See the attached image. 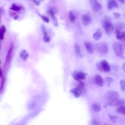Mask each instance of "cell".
<instances>
[{"mask_svg": "<svg viewBox=\"0 0 125 125\" xmlns=\"http://www.w3.org/2000/svg\"><path fill=\"white\" fill-rule=\"evenodd\" d=\"M97 69L100 71L105 72H109L111 68L108 62L105 60H103L97 63Z\"/></svg>", "mask_w": 125, "mask_h": 125, "instance_id": "obj_3", "label": "cell"}, {"mask_svg": "<svg viewBox=\"0 0 125 125\" xmlns=\"http://www.w3.org/2000/svg\"><path fill=\"white\" fill-rule=\"evenodd\" d=\"M92 107L94 110L96 112H99L101 109V105L99 103H94L93 104Z\"/></svg>", "mask_w": 125, "mask_h": 125, "instance_id": "obj_20", "label": "cell"}, {"mask_svg": "<svg viewBox=\"0 0 125 125\" xmlns=\"http://www.w3.org/2000/svg\"><path fill=\"white\" fill-rule=\"evenodd\" d=\"M10 9L19 12L21 11V9L19 6H17L14 3L12 4V6L10 8Z\"/></svg>", "mask_w": 125, "mask_h": 125, "instance_id": "obj_25", "label": "cell"}, {"mask_svg": "<svg viewBox=\"0 0 125 125\" xmlns=\"http://www.w3.org/2000/svg\"><path fill=\"white\" fill-rule=\"evenodd\" d=\"M116 112L125 115V105H123L119 106L116 109Z\"/></svg>", "mask_w": 125, "mask_h": 125, "instance_id": "obj_19", "label": "cell"}, {"mask_svg": "<svg viewBox=\"0 0 125 125\" xmlns=\"http://www.w3.org/2000/svg\"><path fill=\"white\" fill-rule=\"evenodd\" d=\"M72 76L75 80L80 81L85 78L86 74L82 72L75 71L73 73Z\"/></svg>", "mask_w": 125, "mask_h": 125, "instance_id": "obj_7", "label": "cell"}, {"mask_svg": "<svg viewBox=\"0 0 125 125\" xmlns=\"http://www.w3.org/2000/svg\"><path fill=\"white\" fill-rule=\"evenodd\" d=\"M68 16L71 22L72 23L74 22L75 19V17L72 11H70L68 13Z\"/></svg>", "mask_w": 125, "mask_h": 125, "instance_id": "obj_24", "label": "cell"}, {"mask_svg": "<svg viewBox=\"0 0 125 125\" xmlns=\"http://www.w3.org/2000/svg\"><path fill=\"white\" fill-rule=\"evenodd\" d=\"M108 116L109 119L113 122L115 123L116 120L118 118L117 116L112 115L110 114H108Z\"/></svg>", "mask_w": 125, "mask_h": 125, "instance_id": "obj_27", "label": "cell"}, {"mask_svg": "<svg viewBox=\"0 0 125 125\" xmlns=\"http://www.w3.org/2000/svg\"><path fill=\"white\" fill-rule=\"evenodd\" d=\"M102 35V32L101 29L98 28L97 31L93 34V38L95 40H97L101 38Z\"/></svg>", "mask_w": 125, "mask_h": 125, "instance_id": "obj_15", "label": "cell"}, {"mask_svg": "<svg viewBox=\"0 0 125 125\" xmlns=\"http://www.w3.org/2000/svg\"><path fill=\"white\" fill-rule=\"evenodd\" d=\"M35 3L37 6H38L40 4V1H37L36 0H32Z\"/></svg>", "mask_w": 125, "mask_h": 125, "instance_id": "obj_35", "label": "cell"}, {"mask_svg": "<svg viewBox=\"0 0 125 125\" xmlns=\"http://www.w3.org/2000/svg\"><path fill=\"white\" fill-rule=\"evenodd\" d=\"M122 68L125 73V63L123 64L122 65Z\"/></svg>", "mask_w": 125, "mask_h": 125, "instance_id": "obj_38", "label": "cell"}, {"mask_svg": "<svg viewBox=\"0 0 125 125\" xmlns=\"http://www.w3.org/2000/svg\"><path fill=\"white\" fill-rule=\"evenodd\" d=\"M125 103V99L118 98L111 102L106 104L104 105V107H106L107 105H111L115 107L119 106L124 105Z\"/></svg>", "mask_w": 125, "mask_h": 125, "instance_id": "obj_5", "label": "cell"}, {"mask_svg": "<svg viewBox=\"0 0 125 125\" xmlns=\"http://www.w3.org/2000/svg\"><path fill=\"white\" fill-rule=\"evenodd\" d=\"M10 16H15L16 15V13L13 12H10Z\"/></svg>", "mask_w": 125, "mask_h": 125, "instance_id": "obj_36", "label": "cell"}, {"mask_svg": "<svg viewBox=\"0 0 125 125\" xmlns=\"http://www.w3.org/2000/svg\"><path fill=\"white\" fill-rule=\"evenodd\" d=\"M41 17L42 20L46 23L49 22V18L47 17L44 15H41Z\"/></svg>", "mask_w": 125, "mask_h": 125, "instance_id": "obj_30", "label": "cell"}, {"mask_svg": "<svg viewBox=\"0 0 125 125\" xmlns=\"http://www.w3.org/2000/svg\"><path fill=\"white\" fill-rule=\"evenodd\" d=\"M19 18V16L18 15H16L14 17L13 19L15 20H16L18 19Z\"/></svg>", "mask_w": 125, "mask_h": 125, "instance_id": "obj_37", "label": "cell"}, {"mask_svg": "<svg viewBox=\"0 0 125 125\" xmlns=\"http://www.w3.org/2000/svg\"><path fill=\"white\" fill-rule=\"evenodd\" d=\"M41 29L42 32L44 35V36H47V33L46 31L45 26L43 25H42L41 26Z\"/></svg>", "mask_w": 125, "mask_h": 125, "instance_id": "obj_29", "label": "cell"}, {"mask_svg": "<svg viewBox=\"0 0 125 125\" xmlns=\"http://www.w3.org/2000/svg\"><path fill=\"white\" fill-rule=\"evenodd\" d=\"M76 87L79 91L81 94L84 93L86 91L84 84L83 82L81 81H79Z\"/></svg>", "mask_w": 125, "mask_h": 125, "instance_id": "obj_14", "label": "cell"}, {"mask_svg": "<svg viewBox=\"0 0 125 125\" xmlns=\"http://www.w3.org/2000/svg\"><path fill=\"white\" fill-rule=\"evenodd\" d=\"M113 48L115 53L117 57L122 59L125 58L124 56L123 48L122 43L119 42H115L113 43Z\"/></svg>", "mask_w": 125, "mask_h": 125, "instance_id": "obj_1", "label": "cell"}, {"mask_svg": "<svg viewBox=\"0 0 125 125\" xmlns=\"http://www.w3.org/2000/svg\"></svg>", "mask_w": 125, "mask_h": 125, "instance_id": "obj_43", "label": "cell"}, {"mask_svg": "<svg viewBox=\"0 0 125 125\" xmlns=\"http://www.w3.org/2000/svg\"><path fill=\"white\" fill-rule=\"evenodd\" d=\"M74 48L76 52L79 55H80L81 54V51L79 46L77 44H75Z\"/></svg>", "mask_w": 125, "mask_h": 125, "instance_id": "obj_28", "label": "cell"}, {"mask_svg": "<svg viewBox=\"0 0 125 125\" xmlns=\"http://www.w3.org/2000/svg\"><path fill=\"white\" fill-rule=\"evenodd\" d=\"M84 44L87 52L90 54H93L94 50L92 43L89 41H85L84 42Z\"/></svg>", "mask_w": 125, "mask_h": 125, "instance_id": "obj_12", "label": "cell"}, {"mask_svg": "<svg viewBox=\"0 0 125 125\" xmlns=\"http://www.w3.org/2000/svg\"><path fill=\"white\" fill-rule=\"evenodd\" d=\"M3 12V10L2 9H1V8H0V13L1 14V13H2Z\"/></svg>", "mask_w": 125, "mask_h": 125, "instance_id": "obj_41", "label": "cell"}, {"mask_svg": "<svg viewBox=\"0 0 125 125\" xmlns=\"http://www.w3.org/2000/svg\"><path fill=\"white\" fill-rule=\"evenodd\" d=\"M6 31V29L4 25L1 26L0 28V39L3 40L4 39V34Z\"/></svg>", "mask_w": 125, "mask_h": 125, "instance_id": "obj_21", "label": "cell"}, {"mask_svg": "<svg viewBox=\"0 0 125 125\" xmlns=\"http://www.w3.org/2000/svg\"><path fill=\"white\" fill-rule=\"evenodd\" d=\"M115 31H123L125 30V23L121 22H117L115 25Z\"/></svg>", "mask_w": 125, "mask_h": 125, "instance_id": "obj_13", "label": "cell"}, {"mask_svg": "<svg viewBox=\"0 0 125 125\" xmlns=\"http://www.w3.org/2000/svg\"><path fill=\"white\" fill-rule=\"evenodd\" d=\"M49 13L53 21L54 26H58V23L57 19L55 16L54 12L51 9L49 10Z\"/></svg>", "mask_w": 125, "mask_h": 125, "instance_id": "obj_17", "label": "cell"}, {"mask_svg": "<svg viewBox=\"0 0 125 125\" xmlns=\"http://www.w3.org/2000/svg\"><path fill=\"white\" fill-rule=\"evenodd\" d=\"M94 81L95 83L100 87H102L104 84V81L103 78L99 74L96 75L94 78Z\"/></svg>", "mask_w": 125, "mask_h": 125, "instance_id": "obj_11", "label": "cell"}, {"mask_svg": "<svg viewBox=\"0 0 125 125\" xmlns=\"http://www.w3.org/2000/svg\"><path fill=\"white\" fill-rule=\"evenodd\" d=\"M113 13L114 18L115 19H117L120 16V14L118 13L114 12Z\"/></svg>", "mask_w": 125, "mask_h": 125, "instance_id": "obj_32", "label": "cell"}, {"mask_svg": "<svg viewBox=\"0 0 125 125\" xmlns=\"http://www.w3.org/2000/svg\"><path fill=\"white\" fill-rule=\"evenodd\" d=\"M89 2L92 9L94 11L96 12L102 9V5L97 0H90Z\"/></svg>", "mask_w": 125, "mask_h": 125, "instance_id": "obj_6", "label": "cell"}, {"mask_svg": "<svg viewBox=\"0 0 125 125\" xmlns=\"http://www.w3.org/2000/svg\"><path fill=\"white\" fill-rule=\"evenodd\" d=\"M81 19L83 24L85 26L88 25L91 21L90 17L86 14H83L82 15Z\"/></svg>", "mask_w": 125, "mask_h": 125, "instance_id": "obj_16", "label": "cell"}, {"mask_svg": "<svg viewBox=\"0 0 125 125\" xmlns=\"http://www.w3.org/2000/svg\"><path fill=\"white\" fill-rule=\"evenodd\" d=\"M14 49V46L13 43L11 42L10 47L7 54L5 62L4 65L5 67L10 61L11 59V56Z\"/></svg>", "mask_w": 125, "mask_h": 125, "instance_id": "obj_9", "label": "cell"}, {"mask_svg": "<svg viewBox=\"0 0 125 125\" xmlns=\"http://www.w3.org/2000/svg\"><path fill=\"white\" fill-rule=\"evenodd\" d=\"M117 0L121 3H125V0Z\"/></svg>", "mask_w": 125, "mask_h": 125, "instance_id": "obj_39", "label": "cell"}, {"mask_svg": "<svg viewBox=\"0 0 125 125\" xmlns=\"http://www.w3.org/2000/svg\"><path fill=\"white\" fill-rule=\"evenodd\" d=\"M119 93L116 91H110L107 92L104 96L105 100L106 101V104L111 102L118 98Z\"/></svg>", "mask_w": 125, "mask_h": 125, "instance_id": "obj_4", "label": "cell"}, {"mask_svg": "<svg viewBox=\"0 0 125 125\" xmlns=\"http://www.w3.org/2000/svg\"><path fill=\"white\" fill-rule=\"evenodd\" d=\"M124 17L125 18V13L124 14Z\"/></svg>", "mask_w": 125, "mask_h": 125, "instance_id": "obj_42", "label": "cell"}, {"mask_svg": "<svg viewBox=\"0 0 125 125\" xmlns=\"http://www.w3.org/2000/svg\"><path fill=\"white\" fill-rule=\"evenodd\" d=\"M98 50L101 54L104 55L106 54L108 50V46L106 43H103L99 45Z\"/></svg>", "mask_w": 125, "mask_h": 125, "instance_id": "obj_8", "label": "cell"}, {"mask_svg": "<svg viewBox=\"0 0 125 125\" xmlns=\"http://www.w3.org/2000/svg\"><path fill=\"white\" fill-rule=\"evenodd\" d=\"M29 56V53L25 50H22L20 53V57L22 58L23 61H26L28 58Z\"/></svg>", "mask_w": 125, "mask_h": 125, "instance_id": "obj_18", "label": "cell"}, {"mask_svg": "<svg viewBox=\"0 0 125 125\" xmlns=\"http://www.w3.org/2000/svg\"><path fill=\"white\" fill-rule=\"evenodd\" d=\"M70 92L73 94L75 97L76 98L79 97L81 94L76 87L71 89Z\"/></svg>", "mask_w": 125, "mask_h": 125, "instance_id": "obj_22", "label": "cell"}, {"mask_svg": "<svg viewBox=\"0 0 125 125\" xmlns=\"http://www.w3.org/2000/svg\"><path fill=\"white\" fill-rule=\"evenodd\" d=\"M92 123L93 125H98V124L97 121L95 119L93 120L92 121Z\"/></svg>", "mask_w": 125, "mask_h": 125, "instance_id": "obj_33", "label": "cell"}, {"mask_svg": "<svg viewBox=\"0 0 125 125\" xmlns=\"http://www.w3.org/2000/svg\"><path fill=\"white\" fill-rule=\"evenodd\" d=\"M114 81L113 79L110 77H106L104 80L105 83L106 85L109 87H110L111 83Z\"/></svg>", "mask_w": 125, "mask_h": 125, "instance_id": "obj_23", "label": "cell"}, {"mask_svg": "<svg viewBox=\"0 0 125 125\" xmlns=\"http://www.w3.org/2000/svg\"><path fill=\"white\" fill-rule=\"evenodd\" d=\"M120 83L121 90L123 92H125V80H121Z\"/></svg>", "mask_w": 125, "mask_h": 125, "instance_id": "obj_26", "label": "cell"}, {"mask_svg": "<svg viewBox=\"0 0 125 125\" xmlns=\"http://www.w3.org/2000/svg\"><path fill=\"white\" fill-rule=\"evenodd\" d=\"M107 7L108 10L111 11L118 8V5L115 0H108Z\"/></svg>", "mask_w": 125, "mask_h": 125, "instance_id": "obj_10", "label": "cell"}, {"mask_svg": "<svg viewBox=\"0 0 125 125\" xmlns=\"http://www.w3.org/2000/svg\"><path fill=\"white\" fill-rule=\"evenodd\" d=\"M43 39L44 42H49L50 41V38L48 36H44Z\"/></svg>", "mask_w": 125, "mask_h": 125, "instance_id": "obj_31", "label": "cell"}, {"mask_svg": "<svg viewBox=\"0 0 125 125\" xmlns=\"http://www.w3.org/2000/svg\"><path fill=\"white\" fill-rule=\"evenodd\" d=\"M21 9L22 10H24V8L21 5H19V6Z\"/></svg>", "mask_w": 125, "mask_h": 125, "instance_id": "obj_40", "label": "cell"}, {"mask_svg": "<svg viewBox=\"0 0 125 125\" xmlns=\"http://www.w3.org/2000/svg\"><path fill=\"white\" fill-rule=\"evenodd\" d=\"M122 39H123V40L125 42V31H123L122 32Z\"/></svg>", "mask_w": 125, "mask_h": 125, "instance_id": "obj_34", "label": "cell"}, {"mask_svg": "<svg viewBox=\"0 0 125 125\" xmlns=\"http://www.w3.org/2000/svg\"><path fill=\"white\" fill-rule=\"evenodd\" d=\"M103 26L107 34L110 35L112 33L114 26L109 18H107L103 21Z\"/></svg>", "mask_w": 125, "mask_h": 125, "instance_id": "obj_2", "label": "cell"}]
</instances>
